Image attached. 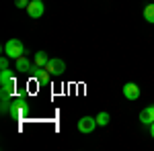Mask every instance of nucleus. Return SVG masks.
I'll return each mask as SVG.
<instances>
[{
	"instance_id": "nucleus-1",
	"label": "nucleus",
	"mask_w": 154,
	"mask_h": 151,
	"mask_svg": "<svg viewBox=\"0 0 154 151\" xmlns=\"http://www.w3.org/2000/svg\"><path fill=\"white\" fill-rule=\"evenodd\" d=\"M4 55H8L11 59H19L21 55H25V45L21 39H8L4 43Z\"/></svg>"
},
{
	"instance_id": "nucleus-2",
	"label": "nucleus",
	"mask_w": 154,
	"mask_h": 151,
	"mask_svg": "<svg viewBox=\"0 0 154 151\" xmlns=\"http://www.w3.org/2000/svg\"><path fill=\"white\" fill-rule=\"evenodd\" d=\"M95 127H99V123H97V116H82L80 121H78V131L80 133H93Z\"/></svg>"
},
{
	"instance_id": "nucleus-3",
	"label": "nucleus",
	"mask_w": 154,
	"mask_h": 151,
	"mask_svg": "<svg viewBox=\"0 0 154 151\" xmlns=\"http://www.w3.org/2000/svg\"><path fill=\"white\" fill-rule=\"evenodd\" d=\"M45 70L51 74V76H62L64 71H66V63L62 61V59H58V57H54V59H49L48 61V65H45Z\"/></svg>"
},
{
	"instance_id": "nucleus-4",
	"label": "nucleus",
	"mask_w": 154,
	"mask_h": 151,
	"mask_svg": "<svg viewBox=\"0 0 154 151\" xmlns=\"http://www.w3.org/2000/svg\"><path fill=\"white\" fill-rule=\"evenodd\" d=\"M27 12H29L31 19H41L43 12H45V4H43L41 0H31L29 6H27Z\"/></svg>"
},
{
	"instance_id": "nucleus-5",
	"label": "nucleus",
	"mask_w": 154,
	"mask_h": 151,
	"mask_svg": "<svg viewBox=\"0 0 154 151\" xmlns=\"http://www.w3.org/2000/svg\"><path fill=\"white\" fill-rule=\"evenodd\" d=\"M25 108H27V98L25 96H19V98H12V104H11V110L8 112H11L12 118H19Z\"/></svg>"
},
{
	"instance_id": "nucleus-6",
	"label": "nucleus",
	"mask_w": 154,
	"mask_h": 151,
	"mask_svg": "<svg viewBox=\"0 0 154 151\" xmlns=\"http://www.w3.org/2000/svg\"><path fill=\"white\" fill-rule=\"evenodd\" d=\"M17 63H14V70L19 71V74H31V70H33V61H29V57H25V55H21L19 59H14Z\"/></svg>"
},
{
	"instance_id": "nucleus-7",
	"label": "nucleus",
	"mask_w": 154,
	"mask_h": 151,
	"mask_svg": "<svg viewBox=\"0 0 154 151\" xmlns=\"http://www.w3.org/2000/svg\"><path fill=\"white\" fill-rule=\"evenodd\" d=\"M123 96H125L128 100H138V98H140V88H138V84L128 82V84L123 86Z\"/></svg>"
},
{
	"instance_id": "nucleus-8",
	"label": "nucleus",
	"mask_w": 154,
	"mask_h": 151,
	"mask_svg": "<svg viewBox=\"0 0 154 151\" xmlns=\"http://www.w3.org/2000/svg\"><path fill=\"white\" fill-rule=\"evenodd\" d=\"M140 123L142 125H152L154 123V106H148L140 112Z\"/></svg>"
},
{
	"instance_id": "nucleus-9",
	"label": "nucleus",
	"mask_w": 154,
	"mask_h": 151,
	"mask_svg": "<svg viewBox=\"0 0 154 151\" xmlns=\"http://www.w3.org/2000/svg\"><path fill=\"white\" fill-rule=\"evenodd\" d=\"M48 61H49V57H48V53H45V51H37L35 57H33V63L39 65V68H45V65H48Z\"/></svg>"
},
{
	"instance_id": "nucleus-10",
	"label": "nucleus",
	"mask_w": 154,
	"mask_h": 151,
	"mask_svg": "<svg viewBox=\"0 0 154 151\" xmlns=\"http://www.w3.org/2000/svg\"><path fill=\"white\" fill-rule=\"evenodd\" d=\"M144 19H146L148 23L154 25V2H150V4L144 8Z\"/></svg>"
},
{
	"instance_id": "nucleus-11",
	"label": "nucleus",
	"mask_w": 154,
	"mask_h": 151,
	"mask_svg": "<svg viewBox=\"0 0 154 151\" xmlns=\"http://www.w3.org/2000/svg\"><path fill=\"white\" fill-rule=\"evenodd\" d=\"M109 121H111L109 112H99V115H97V123H99V127H107Z\"/></svg>"
},
{
	"instance_id": "nucleus-12",
	"label": "nucleus",
	"mask_w": 154,
	"mask_h": 151,
	"mask_svg": "<svg viewBox=\"0 0 154 151\" xmlns=\"http://www.w3.org/2000/svg\"><path fill=\"white\" fill-rule=\"evenodd\" d=\"M0 86H2V90H4V92H8V94L12 96V92H14V86H17V80L12 78L11 82H4V84H0Z\"/></svg>"
},
{
	"instance_id": "nucleus-13",
	"label": "nucleus",
	"mask_w": 154,
	"mask_h": 151,
	"mask_svg": "<svg viewBox=\"0 0 154 151\" xmlns=\"http://www.w3.org/2000/svg\"><path fill=\"white\" fill-rule=\"evenodd\" d=\"M14 76H12V71L6 68V70H2V74H0V84H4V82H11Z\"/></svg>"
},
{
	"instance_id": "nucleus-14",
	"label": "nucleus",
	"mask_w": 154,
	"mask_h": 151,
	"mask_svg": "<svg viewBox=\"0 0 154 151\" xmlns=\"http://www.w3.org/2000/svg\"><path fill=\"white\" fill-rule=\"evenodd\" d=\"M29 2H31V0H14V6H17V8H27Z\"/></svg>"
},
{
	"instance_id": "nucleus-15",
	"label": "nucleus",
	"mask_w": 154,
	"mask_h": 151,
	"mask_svg": "<svg viewBox=\"0 0 154 151\" xmlns=\"http://www.w3.org/2000/svg\"><path fill=\"white\" fill-rule=\"evenodd\" d=\"M8 59H11L8 55H4V57L0 59V68H2V70H6V68H8Z\"/></svg>"
},
{
	"instance_id": "nucleus-16",
	"label": "nucleus",
	"mask_w": 154,
	"mask_h": 151,
	"mask_svg": "<svg viewBox=\"0 0 154 151\" xmlns=\"http://www.w3.org/2000/svg\"><path fill=\"white\" fill-rule=\"evenodd\" d=\"M150 135H152V137H154V123H152V125H150Z\"/></svg>"
},
{
	"instance_id": "nucleus-17",
	"label": "nucleus",
	"mask_w": 154,
	"mask_h": 151,
	"mask_svg": "<svg viewBox=\"0 0 154 151\" xmlns=\"http://www.w3.org/2000/svg\"><path fill=\"white\" fill-rule=\"evenodd\" d=\"M152 2H154V0H152Z\"/></svg>"
}]
</instances>
